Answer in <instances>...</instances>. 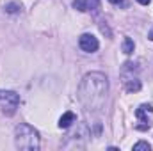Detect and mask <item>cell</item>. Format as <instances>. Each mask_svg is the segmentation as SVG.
<instances>
[{"label":"cell","instance_id":"9","mask_svg":"<svg viewBox=\"0 0 153 151\" xmlns=\"http://www.w3.org/2000/svg\"><path fill=\"white\" fill-rule=\"evenodd\" d=\"M134 151H152V146H150L148 142H144V141H141V142H137V144H134Z\"/></svg>","mask_w":153,"mask_h":151},{"label":"cell","instance_id":"2","mask_svg":"<svg viewBox=\"0 0 153 151\" xmlns=\"http://www.w3.org/2000/svg\"><path fill=\"white\" fill-rule=\"evenodd\" d=\"M14 142L16 148L25 151L39 150V133L30 124H18L14 130Z\"/></svg>","mask_w":153,"mask_h":151},{"label":"cell","instance_id":"3","mask_svg":"<svg viewBox=\"0 0 153 151\" xmlns=\"http://www.w3.org/2000/svg\"><path fill=\"white\" fill-rule=\"evenodd\" d=\"M20 103V98L16 93L13 91H0V105H2V112L7 115H13L16 112V107Z\"/></svg>","mask_w":153,"mask_h":151},{"label":"cell","instance_id":"11","mask_svg":"<svg viewBox=\"0 0 153 151\" xmlns=\"http://www.w3.org/2000/svg\"><path fill=\"white\" fill-rule=\"evenodd\" d=\"M137 2H139V4H141V5H148V4H150V2H152V0H137Z\"/></svg>","mask_w":153,"mask_h":151},{"label":"cell","instance_id":"10","mask_svg":"<svg viewBox=\"0 0 153 151\" xmlns=\"http://www.w3.org/2000/svg\"><path fill=\"white\" fill-rule=\"evenodd\" d=\"M20 11V4H7L5 5V13H18Z\"/></svg>","mask_w":153,"mask_h":151},{"label":"cell","instance_id":"4","mask_svg":"<svg viewBox=\"0 0 153 151\" xmlns=\"http://www.w3.org/2000/svg\"><path fill=\"white\" fill-rule=\"evenodd\" d=\"M78 46H80L84 52L93 53V52H96V50H98L100 43H98V39L94 38L93 34H82V36L78 38Z\"/></svg>","mask_w":153,"mask_h":151},{"label":"cell","instance_id":"8","mask_svg":"<svg viewBox=\"0 0 153 151\" xmlns=\"http://www.w3.org/2000/svg\"><path fill=\"white\" fill-rule=\"evenodd\" d=\"M121 48H123V52H125L126 55H130V53L134 52L135 44H134V41H132L130 38H125V39H123V44H121Z\"/></svg>","mask_w":153,"mask_h":151},{"label":"cell","instance_id":"5","mask_svg":"<svg viewBox=\"0 0 153 151\" xmlns=\"http://www.w3.org/2000/svg\"><path fill=\"white\" fill-rule=\"evenodd\" d=\"M73 7L80 13H96L100 9V0H73Z\"/></svg>","mask_w":153,"mask_h":151},{"label":"cell","instance_id":"1","mask_svg":"<svg viewBox=\"0 0 153 151\" xmlns=\"http://www.w3.org/2000/svg\"><path fill=\"white\" fill-rule=\"evenodd\" d=\"M107 94H109V80L100 71L87 73L78 85V100L89 112L100 110L105 105Z\"/></svg>","mask_w":153,"mask_h":151},{"label":"cell","instance_id":"7","mask_svg":"<svg viewBox=\"0 0 153 151\" xmlns=\"http://www.w3.org/2000/svg\"><path fill=\"white\" fill-rule=\"evenodd\" d=\"M125 87H126L128 93H137V91L141 89V82L132 76V78H126V80H125Z\"/></svg>","mask_w":153,"mask_h":151},{"label":"cell","instance_id":"13","mask_svg":"<svg viewBox=\"0 0 153 151\" xmlns=\"http://www.w3.org/2000/svg\"><path fill=\"white\" fill-rule=\"evenodd\" d=\"M109 2H112V4H123V0H109Z\"/></svg>","mask_w":153,"mask_h":151},{"label":"cell","instance_id":"12","mask_svg":"<svg viewBox=\"0 0 153 151\" xmlns=\"http://www.w3.org/2000/svg\"><path fill=\"white\" fill-rule=\"evenodd\" d=\"M148 39H150V41H153V29L150 30V34H148Z\"/></svg>","mask_w":153,"mask_h":151},{"label":"cell","instance_id":"6","mask_svg":"<svg viewBox=\"0 0 153 151\" xmlns=\"http://www.w3.org/2000/svg\"><path fill=\"white\" fill-rule=\"evenodd\" d=\"M71 123H75V114L73 112H64L59 119V128H70Z\"/></svg>","mask_w":153,"mask_h":151}]
</instances>
